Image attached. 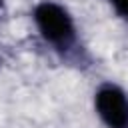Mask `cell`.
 Wrapping results in <instances>:
<instances>
[{"mask_svg": "<svg viewBox=\"0 0 128 128\" xmlns=\"http://www.w3.org/2000/svg\"><path fill=\"white\" fill-rule=\"evenodd\" d=\"M92 108L104 128H128V92L106 80L92 94Z\"/></svg>", "mask_w": 128, "mask_h": 128, "instance_id": "obj_2", "label": "cell"}, {"mask_svg": "<svg viewBox=\"0 0 128 128\" xmlns=\"http://www.w3.org/2000/svg\"><path fill=\"white\" fill-rule=\"evenodd\" d=\"M4 6H6V0H0V14L4 12Z\"/></svg>", "mask_w": 128, "mask_h": 128, "instance_id": "obj_4", "label": "cell"}, {"mask_svg": "<svg viewBox=\"0 0 128 128\" xmlns=\"http://www.w3.org/2000/svg\"><path fill=\"white\" fill-rule=\"evenodd\" d=\"M32 24L40 40L60 56H70L78 50L80 30L72 12L58 0H40L34 4Z\"/></svg>", "mask_w": 128, "mask_h": 128, "instance_id": "obj_1", "label": "cell"}, {"mask_svg": "<svg viewBox=\"0 0 128 128\" xmlns=\"http://www.w3.org/2000/svg\"><path fill=\"white\" fill-rule=\"evenodd\" d=\"M106 2L110 4V8H112L122 20L128 22V0H106Z\"/></svg>", "mask_w": 128, "mask_h": 128, "instance_id": "obj_3", "label": "cell"}]
</instances>
